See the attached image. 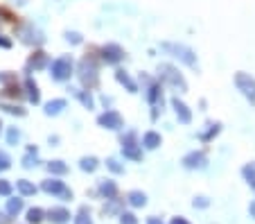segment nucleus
Here are the masks:
<instances>
[{"mask_svg":"<svg viewBox=\"0 0 255 224\" xmlns=\"http://www.w3.org/2000/svg\"><path fill=\"white\" fill-rule=\"evenodd\" d=\"M79 79H82V84L88 88L97 86L100 75H97V61L93 57H84L82 61H79Z\"/></svg>","mask_w":255,"mask_h":224,"instance_id":"1","label":"nucleus"},{"mask_svg":"<svg viewBox=\"0 0 255 224\" xmlns=\"http://www.w3.org/2000/svg\"><path fill=\"white\" fill-rule=\"evenodd\" d=\"M158 77H160V82L172 84V86H176L178 91H188V84H185L183 75L178 73L174 66H169V63H160L158 66Z\"/></svg>","mask_w":255,"mask_h":224,"instance_id":"2","label":"nucleus"},{"mask_svg":"<svg viewBox=\"0 0 255 224\" xmlns=\"http://www.w3.org/2000/svg\"><path fill=\"white\" fill-rule=\"evenodd\" d=\"M163 50L172 52L176 59H181L183 63H188L190 68H197V54H194V50H190L188 45H181V43H163Z\"/></svg>","mask_w":255,"mask_h":224,"instance_id":"3","label":"nucleus"},{"mask_svg":"<svg viewBox=\"0 0 255 224\" xmlns=\"http://www.w3.org/2000/svg\"><path fill=\"white\" fill-rule=\"evenodd\" d=\"M50 75H52V79H57V82H66V79H70V75H72V59L70 57L54 59V61L50 63Z\"/></svg>","mask_w":255,"mask_h":224,"instance_id":"4","label":"nucleus"},{"mask_svg":"<svg viewBox=\"0 0 255 224\" xmlns=\"http://www.w3.org/2000/svg\"><path fill=\"white\" fill-rule=\"evenodd\" d=\"M235 84L242 91V95H244L251 104H255V77H251V75H246V73H237Z\"/></svg>","mask_w":255,"mask_h":224,"instance_id":"5","label":"nucleus"},{"mask_svg":"<svg viewBox=\"0 0 255 224\" xmlns=\"http://www.w3.org/2000/svg\"><path fill=\"white\" fill-rule=\"evenodd\" d=\"M18 36H20V41H23V43H27V45H41L45 41V36L41 34V29H36L32 23L20 25V27H18Z\"/></svg>","mask_w":255,"mask_h":224,"instance_id":"6","label":"nucleus"},{"mask_svg":"<svg viewBox=\"0 0 255 224\" xmlns=\"http://www.w3.org/2000/svg\"><path fill=\"white\" fill-rule=\"evenodd\" d=\"M41 188H43L48 195H59V197H63V200H72V193L63 186V181H59V179H45L43 184H41Z\"/></svg>","mask_w":255,"mask_h":224,"instance_id":"7","label":"nucleus"},{"mask_svg":"<svg viewBox=\"0 0 255 224\" xmlns=\"http://www.w3.org/2000/svg\"><path fill=\"white\" fill-rule=\"evenodd\" d=\"M208 163V156L206 152H190V154L183 156V166L188 170H203Z\"/></svg>","mask_w":255,"mask_h":224,"instance_id":"8","label":"nucleus"},{"mask_svg":"<svg viewBox=\"0 0 255 224\" xmlns=\"http://www.w3.org/2000/svg\"><path fill=\"white\" fill-rule=\"evenodd\" d=\"M102 59H104L106 63H120L122 59H125V50L118 43H106L104 48H102Z\"/></svg>","mask_w":255,"mask_h":224,"instance_id":"9","label":"nucleus"},{"mask_svg":"<svg viewBox=\"0 0 255 224\" xmlns=\"http://www.w3.org/2000/svg\"><path fill=\"white\" fill-rule=\"evenodd\" d=\"M172 107H174V111H176V118L181 125H190V122H192V111H190V107L183 100L172 98Z\"/></svg>","mask_w":255,"mask_h":224,"instance_id":"10","label":"nucleus"},{"mask_svg":"<svg viewBox=\"0 0 255 224\" xmlns=\"http://www.w3.org/2000/svg\"><path fill=\"white\" fill-rule=\"evenodd\" d=\"M100 127H106V129H122V116L118 111H106L97 118Z\"/></svg>","mask_w":255,"mask_h":224,"instance_id":"11","label":"nucleus"},{"mask_svg":"<svg viewBox=\"0 0 255 224\" xmlns=\"http://www.w3.org/2000/svg\"><path fill=\"white\" fill-rule=\"evenodd\" d=\"M48 220L52 224H66L70 220V211L63 209V206H57V209H50L48 211Z\"/></svg>","mask_w":255,"mask_h":224,"instance_id":"12","label":"nucleus"},{"mask_svg":"<svg viewBox=\"0 0 255 224\" xmlns=\"http://www.w3.org/2000/svg\"><path fill=\"white\" fill-rule=\"evenodd\" d=\"M97 190H100V195H102V197H106V200H113V197H118V186L113 184V181H109V179L100 181Z\"/></svg>","mask_w":255,"mask_h":224,"instance_id":"13","label":"nucleus"},{"mask_svg":"<svg viewBox=\"0 0 255 224\" xmlns=\"http://www.w3.org/2000/svg\"><path fill=\"white\" fill-rule=\"evenodd\" d=\"M48 66V54L45 52H36V54H32L29 57V61H27V70H41V68H45Z\"/></svg>","mask_w":255,"mask_h":224,"instance_id":"14","label":"nucleus"},{"mask_svg":"<svg viewBox=\"0 0 255 224\" xmlns=\"http://www.w3.org/2000/svg\"><path fill=\"white\" fill-rule=\"evenodd\" d=\"M25 91H27V98H29V102L39 104V100H41V93H39V86H36V82H34L32 77H27V79H25Z\"/></svg>","mask_w":255,"mask_h":224,"instance_id":"15","label":"nucleus"},{"mask_svg":"<svg viewBox=\"0 0 255 224\" xmlns=\"http://www.w3.org/2000/svg\"><path fill=\"white\" fill-rule=\"evenodd\" d=\"M160 143H163V138H160V134H156V132H147V134L142 136L144 150H156Z\"/></svg>","mask_w":255,"mask_h":224,"instance_id":"16","label":"nucleus"},{"mask_svg":"<svg viewBox=\"0 0 255 224\" xmlns=\"http://www.w3.org/2000/svg\"><path fill=\"white\" fill-rule=\"evenodd\" d=\"M127 202H129L131 206H135V209H140V206L147 204V195H144L142 190H131L129 195H127Z\"/></svg>","mask_w":255,"mask_h":224,"instance_id":"17","label":"nucleus"},{"mask_svg":"<svg viewBox=\"0 0 255 224\" xmlns=\"http://www.w3.org/2000/svg\"><path fill=\"white\" fill-rule=\"evenodd\" d=\"M116 79L122 84V86H127V91H129V93H135V91H138L135 82L129 77V73H127V70H118V73H116Z\"/></svg>","mask_w":255,"mask_h":224,"instance_id":"18","label":"nucleus"},{"mask_svg":"<svg viewBox=\"0 0 255 224\" xmlns=\"http://www.w3.org/2000/svg\"><path fill=\"white\" fill-rule=\"evenodd\" d=\"M122 154H125L127 159H131V161H140V159H142V152H140L138 143H131V145H122Z\"/></svg>","mask_w":255,"mask_h":224,"instance_id":"19","label":"nucleus"},{"mask_svg":"<svg viewBox=\"0 0 255 224\" xmlns=\"http://www.w3.org/2000/svg\"><path fill=\"white\" fill-rule=\"evenodd\" d=\"M63 109H66V100H52V102L45 104V113L48 116H59Z\"/></svg>","mask_w":255,"mask_h":224,"instance_id":"20","label":"nucleus"},{"mask_svg":"<svg viewBox=\"0 0 255 224\" xmlns=\"http://www.w3.org/2000/svg\"><path fill=\"white\" fill-rule=\"evenodd\" d=\"M79 168H82L84 172H95L97 168H100V161H97L95 156H84L82 161H79Z\"/></svg>","mask_w":255,"mask_h":224,"instance_id":"21","label":"nucleus"},{"mask_svg":"<svg viewBox=\"0 0 255 224\" xmlns=\"http://www.w3.org/2000/svg\"><path fill=\"white\" fill-rule=\"evenodd\" d=\"M147 100H149L151 104H158L163 102V98H160V84H149V88H147Z\"/></svg>","mask_w":255,"mask_h":224,"instance_id":"22","label":"nucleus"},{"mask_svg":"<svg viewBox=\"0 0 255 224\" xmlns=\"http://www.w3.org/2000/svg\"><path fill=\"white\" fill-rule=\"evenodd\" d=\"M16 188L20 190V195H34V193H36V186H34V184H29L27 179H20V181H16Z\"/></svg>","mask_w":255,"mask_h":224,"instance_id":"23","label":"nucleus"},{"mask_svg":"<svg viewBox=\"0 0 255 224\" xmlns=\"http://www.w3.org/2000/svg\"><path fill=\"white\" fill-rule=\"evenodd\" d=\"M48 172H50V175H66L68 166L63 161H50L48 163Z\"/></svg>","mask_w":255,"mask_h":224,"instance_id":"24","label":"nucleus"},{"mask_svg":"<svg viewBox=\"0 0 255 224\" xmlns=\"http://www.w3.org/2000/svg\"><path fill=\"white\" fill-rule=\"evenodd\" d=\"M242 175H244V179L249 181L251 188H255V163H249V166L242 168Z\"/></svg>","mask_w":255,"mask_h":224,"instance_id":"25","label":"nucleus"},{"mask_svg":"<svg viewBox=\"0 0 255 224\" xmlns=\"http://www.w3.org/2000/svg\"><path fill=\"white\" fill-rule=\"evenodd\" d=\"M20 211H23V200H9L7 202V215H18Z\"/></svg>","mask_w":255,"mask_h":224,"instance_id":"26","label":"nucleus"},{"mask_svg":"<svg viewBox=\"0 0 255 224\" xmlns=\"http://www.w3.org/2000/svg\"><path fill=\"white\" fill-rule=\"evenodd\" d=\"M43 211H41V209H29L27 211V222L29 224H39L41 222V220H43Z\"/></svg>","mask_w":255,"mask_h":224,"instance_id":"27","label":"nucleus"},{"mask_svg":"<svg viewBox=\"0 0 255 224\" xmlns=\"http://www.w3.org/2000/svg\"><path fill=\"white\" fill-rule=\"evenodd\" d=\"M208 127H210V129L201 134V141H210V138L217 136V134H219V129H222V125H219V122H210Z\"/></svg>","mask_w":255,"mask_h":224,"instance_id":"28","label":"nucleus"},{"mask_svg":"<svg viewBox=\"0 0 255 224\" xmlns=\"http://www.w3.org/2000/svg\"><path fill=\"white\" fill-rule=\"evenodd\" d=\"M75 95L79 98V102L84 104L86 109H93L95 107V102H93V98H91V93H84V91H75Z\"/></svg>","mask_w":255,"mask_h":224,"instance_id":"29","label":"nucleus"},{"mask_svg":"<svg viewBox=\"0 0 255 224\" xmlns=\"http://www.w3.org/2000/svg\"><path fill=\"white\" fill-rule=\"evenodd\" d=\"M120 206H122V202L113 197V200L104 206V213H109V215H113V213H120Z\"/></svg>","mask_w":255,"mask_h":224,"instance_id":"30","label":"nucleus"},{"mask_svg":"<svg viewBox=\"0 0 255 224\" xmlns=\"http://www.w3.org/2000/svg\"><path fill=\"white\" fill-rule=\"evenodd\" d=\"M75 224H93L91 213H88L86 209H82V211H79V215H77V218H75Z\"/></svg>","mask_w":255,"mask_h":224,"instance_id":"31","label":"nucleus"},{"mask_svg":"<svg viewBox=\"0 0 255 224\" xmlns=\"http://www.w3.org/2000/svg\"><path fill=\"white\" fill-rule=\"evenodd\" d=\"M106 166H109V170H111V172H116V175H122V172H125V166H120V161H118V159H109V161H106Z\"/></svg>","mask_w":255,"mask_h":224,"instance_id":"32","label":"nucleus"},{"mask_svg":"<svg viewBox=\"0 0 255 224\" xmlns=\"http://www.w3.org/2000/svg\"><path fill=\"white\" fill-rule=\"evenodd\" d=\"M23 166L25 168H34V166H36V150H34V147L29 150V154L23 159Z\"/></svg>","mask_w":255,"mask_h":224,"instance_id":"33","label":"nucleus"},{"mask_svg":"<svg viewBox=\"0 0 255 224\" xmlns=\"http://www.w3.org/2000/svg\"><path fill=\"white\" fill-rule=\"evenodd\" d=\"M18 141H20V132L16 129V127H11L9 132H7V143H9V145H14V143H18Z\"/></svg>","mask_w":255,"mask_h":224,"instance_id":"34","label":"nucleus"},{"mask_svg":"<svg viewBox=\"0 0 255 224\" xmlns=\"http://www.w3.org/2000/svg\"><path fill=\"white\" fill-rule=\"evenodd\" d=\"M0 109H5L7 113H16V116H25V109L14 107V104H0Z\"/></svg>","mask_w":255,"mask_h":224,"instance_id":"35","label":"nucleus"},{"mask_svg":"<svg viewBox=\"0 0 255 224\" xmlns=\"http://www.w3.org/2000/svg\"><path fill=\"white\" fill-rule=\"evenodd\" d=\"M66 39H68V43H72V45L82 43V34H79V32H66Z\"/></svg>","mask_w":255,"mask_h":224,"instance_id":"36","label":"nucleus"},{"mask_svg":"<svg viewBox=\"0 0 255 224\" xmlns=\"http://www.w3.org/2000/svg\"><path fill=\"white\" fill-rule=\"evenodd\" d=\"M120 224H138V218L133 213H120Z\"/></svg>","mask_w":255,"mask_h":224,"instance_id":"37","label":"nucleus"},{"mask_svg":"<svg viewBox=\"0 0 255 224\" xmlns=\"http://www.w3.org/2000/svg\"><path fill=\"white\" fill-rule=\"evenodd\" d=\"M9 166H11V159L5 152H0V170H9Z\"/></svg>","mask_w":255,"mask_h":224,"instance_id":"38","label":"nucleus"},{"mask_svg":"<svg viewBox=\"0 0 255 224\" xmlns=\"http://www.w3.org/2000/svg\"><path fill=\"white\" fill-rule=\"evenodd\" d=\"M0 195H11V184L5 179H0Z\"/></svg>","mask_w":255,"mask_h":224,"instance_id":"39","label":"nucleus"},{"mask_svg":"<svg viewBox=\"0 0 255 224\" xmlns=\"http://www.w3.org/2000/svg\"><path fill=\"white\" fill-rule=\"evenodd\" d=\"M192 204H194V209H206V206L210 204V202H208V197H197V200H194Z\"/></svg>","mask_w":255,"mask_h":224,"instance_id":"40","label":"nucleus"},{"mask_svg":"<svg viewBox=\"0 0 255 224\" xmlns=\"http://www.w3.org/2000/svg\"><path fill=\"white\" fill-rule=\"evenodd\" d=\"M169 224H190V222H188V220H185V218H174Z\"/></svg>","mask_w":255,"mask_h":224,"instance_id":"41","label":"nucleus"},{"mask_svg":"<svg viewBox=\"0 0 255 224\" xmlns=\"http://www.w3.org/2000/svg\"><path fill=\"white\" fill-rule=\"evenodd\" d=\"M0 224H9V215H7V213H0Z\"/></svg>","mask_w":255,"mask_h":224,"instance_id":"42","label":"nucleus"},{"mask_svg":"<svg viewBox=\"0 0 255 224\" xmlns=\"http://www.w3.org/2000/svg\"><path fill=\"white\" fill-rule=\"evenodd\" d=\"M0 48H11V41H7V39H0Z\"/></svg>","mask_w":255,"mask_h":224,"instance_id":"43","label":"nucleus"},{"mask_svg":"<svg viewBox=\"0 0 255 224\" xmlns=\"http://www.w3.org/2000/svg\"><path fill=\"white\" fill-rule=\"evenodd\" d=\"M249 213H251V218H253V220H255V200H253V202H251V206H249Z\"/></svg>","mask_w":255,"mask_h":224,"instance_id":"44","label":"nucleus"},{"mask_svg":"<svg viewBox=\"0 0 255 224\" xmlns=\"http://www.w3.org/2000/svg\"><path fill=\"white\" fill-rule=\"evenodd\" d=\"M147 224H163V222H160L158 218H149V220H147Z\"/></svg>","mask_w":255,"mask_h":224,"instance_id":"45","label":"nucleus"},{"mask_svg":"<svg viewBox=\"0 0 255 224\" xmlns=\"http://www.w3.org/2000/svg\"><path fill=\"white\" fill-rule=\"evenodd\" d=\"M0 127H2V122H0Z\"/></svg>","mask_w":255,"mask_h":224,"instance_id":"46","label":"nucleus"}]
</instances>
